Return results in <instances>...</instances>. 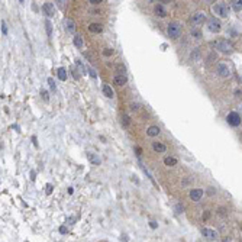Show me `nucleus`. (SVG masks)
Returning <instances> with one entry per match:
<instances>
[{
  "label": "nucleus",
  "mask_w": 242,
  "mask_h": 242,
  "mask_svg": "<svg viewBox=\"0 0 242 242\" xmlns=\"http://www.w3.org/2000/svg\"><path fill=\"white\" fill-rule=\"evenodd\" d=\"M167 34H168L170 38H173V39L180 38V35H181V25L178 22H170L167 25Z\"/></svg>",
  "instance_id": "f257e3e1"
},
{
  "label": "nucleus",
  "mask_w": 242,
  "mask_h": 242,
  "mask_svg": "<svg viewBox=\"0 0 242 242\" xmlns=\"http://www.w3.org/2000/svg\"><path fill=\"white\" fill-rule=\"evenodd\" d=\"M213 12L216 13V15H219L220 17H228L229 16V6L226 4V3H216L215 6H213Z\"/></svg>",
  "instance_id": "f03ea898"
},
{
  "label": "nucleus",
  "mask_w": 242,
  "mask_h": 242,
  "mask_svg": "<svg viewBox=\"0 0 242 242\" xmlns=\"http://www.w3.org/2000/svg\"><path fill=\"white\" fill-rule=\"evenodd\" d=\"M215 47H216V50H219V51H222V52H231L233 50L232 44H231L228 39H219V41L215 44Z\"/></svg>",
  "instance_id": "7ed1b4c3"
},
{
  "label": "nucleus",
  "mask_w": 242,
  "mask_h": 242,
  "mask_svg": "<svg viewBox=\"0 0 242 242\" xmlns=\"http://www.w3.org/2000/svg\"><path fill=\"white\" fill-rule=\"evenodd\" d=\"M208 29L210 31V32H213V34L219 32V31L222 29V23H220V20L216 19V17H210V19L208 20Z\"/></svg>",
  "instance_id": "20e7f679"
},
{
  "label": "nucleus",
  "mask_w": 242,
  "mask_h": 242,
  "mask_svg": "<svg viewBox=\"0 0 242 242\" xmlns=\"http://www.w3.org/2000/svg\"><path fill=\"white\" fill-rule=\"evenodd\" d=\"M190 20L194 26H199V25L205 23V20H206V13H203V12H196V13L191 15Z\"/></svg>",
  "instance_id": "39448f33"
},
{
  "label": "nucleus",
  "mask_w": 242,
  "mask_h": 242,
  "mask_svg": "<svg viewBox=\"0 0 242 242\" xmlns=\"http://www.w3.org/2000/svg\"><path fill=\"white\" fill-rule=\"evenodd\" d=\"M226 121H228L229 125H232V126H239V125H241V115H239L238 112H231V113L228 115Z\"/></svg>",
  "instance_id": "423d86ee"
},
{
  "label": "nucleus",
  "mask_w": 242,
  "mask_h": 242,
  "mask_svg": "<svg viewBox=\"0 0 242 242\" xmlns=\"http://www.w3.org/2000/svg\"><path fill=\"white\" fill-rule=\"evenodd\" d=\"M216 73L220 75V77H229L231 75V68L228 67V64L225 62H220V64H218V68H216Z\"/></svg>",
  "instance_id": "0eeeda50"
},
{
  "label": "nucleus",
  "mask_w": 242,
  "mask_h": 242,
  "mask_svg": "<svg viewBox=\"0 0 242 242\" xmlns=\"http://www.w3.org/2000/svg\"><path fill=\"white\" fill-rule=\"evenodd\" d=\"M202 233H203V236L208 239V241H216L218 239V232L216 231H213V229H209V228H203L202 229Z\"/></svg>",
  "instance_id": "6e6552de"
},
{
  "label": "nucleus",
  "mask_w": 242,
  "mask_h": 242,
  "mask_svg": "<svg viewBox=\"0 0 242 242\" xmlns=\"http://www.w3.org/2000/svg\"><path fill=\"white\" fill-rule=\"evenodd\" d=\"M42 10L45 12V15H47V16H50V17H52L54 15H55L54 4H52V3H50V1H47V3H44V4H42Z\"/></svg>",
  "instance_id": "1a4fd4ad"
},
{
  "label": "nucleus",
  "mask_w": 242,
  "mask_h": 242,
  "mask_svg": "<svg viewBox=\"0 0 242 242\" xmlns=\"http://www.w3.org/2000/svg\"><path fill=\"white\" fill-rule=\"evenodd\" d=\"M202 197H203V190L202 189H193L190 191V199L193 202H199V200H202Z\"/></svg>",
  "instance_id": "9d476101"
},
{
  "label": "nucleus",
  "mask_w": 242,
  "mask_h": 242,
  "mask_svg": "<svg viewBox=\"0 0 242 242\" xmlns=\"http://www.w3.org/2000/svg\"><path fill=\"white\" fill-rule=\"evenodd\" d=\"M88 31L93 34H102L103 32V26L100 23H90L88 25Z\"/></svg>",
  "instance_id": "9b49d317"
},
{
  "label": "nucleus",
  "mask_w": 242,
  "mask_h": 242,
  "mask_svg": "<svg viewBox=\"0 0 242 242\" xmlns=\"http://www.w3.org/2000/svg\"><path fill=\"white\" fill-rule=\"evenodd\" d=\"M64 26H65V29L68 31L70 34H74V32H75V23H74V20L65 19V20H64Z\"/></svg>",
  "instance_id": "f8f14e48"
},
{
  "label": "nucleus",
  "mask_w": 242,
  "mask_h": 242,
  "mask_svg": "<svg viewBox=\"0 0 242 242\" xmlns=\"http://www.w3.org/2000/svg\"><path fill=\"white\" fill-rule=\"evenodd\" d=\"M154 12H155L157 16H159V17H165V16H167V10H165V7H164L162 4H157L155 9H154Z\"/></svg>",
  "instance_id": "ddd939ff"
},
{
  "label": "nucleus",
  "mask_w": 242,
  "mask_h": 242,
  "mask_svg": "<svg viewBox=\"0 0 242 242\" xmlns=\"http://www.w3.org/2000/svg\"><path fill=\"white\" fill-rule=\"evenodd\" d=\"M113 83H115L116 86H125V84L128 83V77H126V75H116V77L113 78Z\"/></svg>",
  "instance_id": "4468645a"
},
{
  "label": "nucleus",
  "mask_w": 242,
  "mask_h": 242,
  "mask_svg": "<svg viewBox=\"0 0 242 242\" xmlns=\"http://www.w3.org/2000/svg\"><path fill=\"white\" fill-rule=\"evenodd\" d=\"M102 91H103V94L106 97H109V99H112L113 96H115V91L112 90V87L107 86V84H103L102 86Z\"/></svg>",
  "instance_id": "2eb2a0df"
},
{
  "label": "nucleus",
  "mask_w": 242,
  "mask_h": 242,
  "mask_svg": "<svg viewBox=\"0 0 242 242\" xmlns=\"http://www.w3.org/2000/svg\"><path fill=\"white\" fill-rule=\"evenodd\" d=\"M87 158H88V161H90L91 164H94V165H100V158L96 155V154H93V152H87Z\"/></svg>",
  "instance_id": "dca6fc26"
},
{
  "label": "nucleus",
  "mask_w": 242,
  "mask_h": 242,
  "mask_svg": "<svg viewBox=\"0 0 242 242\" xmlns=\"http://www.w3.org/2000/svg\"><path fill=\"white\" fill-rule=\"evenodd\" d=\"M200 57H202V52H200V48H194L193 51H191L190 54V58H191V61H200Z\"/></svg>",
  "instance_id": "f3484780"
},
{
  "label": "nucleus",
  "mask_w": 242,
  "mask_h": 242,
  "mask_svg": "<svg viewBox=\"0 0 242 242\" xmlns=\"http://www.w3.org/2000/svg\"><path fill=\"white\" fill-rule=\"evenodd\" d=\"M152 148H154L155 152H165L167 151V146L164 144H161V142H154L152 144Z\"/></svg>",
  "instance_id": "a211bd4d"
},
{
  "label": "nucleus",
  "mask_w": 242,
  "mask_h": 242,
  "mask_svg": "<svg viewBox=\"0 0 242 242\" xmlns=\"http://www.w3.org/2000/svg\"><path fill=\"white\" fill-rule=\"evenodd\" d=\"M159 132H161V131H159L158 126H149V128L146 129V135H148V136H157Z\"/></svg>",
  "instance_id": "6ab92c4d"
},
{
  "label": "nucleus",
  "mask_w": 242,
  "mask_h": 242,
  "mask_svg": "<svg viewBox=\"0 0 242 242\" xmlns=\"http://www.w3.org/2000/svg\"><path fill=\"white\" fill-rule=\"evenodd\" d=\"M73 42H74V45H75L77 48H83V45H84V42H83V38H81L80 35H74V38H73Z\"/></svg>",
  "instance_id": "aec40b11"
},
{
  "label": "nucleus",
  "mask_w": 242,
  "mask_h": 242,
  "mask_svg": "<svg viewBox=\"0 0 242 242\" xmlns=\"http://www.w3.org/2000/svg\"><path fill=\"white\" fill-rule=\"evenodd\" d=\"M57 74H58V78L61 80V81H65L67 80V70L64 68V67H61V68H58V71H57Z\"/></svg>",
  "instance_id": "412c9836"
},
{
  "label": "nucleus",
  "mask_w": 242,
  "mask_h": 242,
  "mask_svg": "<svg viewBox=\"0 0 242 242\" xmlns=\"http://www.w3.org/2000/svg\"><path fill=\"white\" fill-rule=\"evenodd\" d=\"M164 164L168 165V167H174V165H177V158H174V157H167V158L164 159Z\"/></svg>",
  "instance_id": "4be33fe9"
},
{
  "label": "nucleus",
  "mask_w": 242,
  "mask_h": 242,
  "mask_svg": "<svg viewBox=\"0 0 242 242\" xmlns=\"http://www.w3.org/2000/svg\"><path fill=\"white\" fill-rule=\"evenodd\" d=\"M116 73H119V75H125L126 67H125L123 64H118V65H116Z\"/></svg>",
  "instance_id": "5701e85b"
},
{
  "label": "nucleus",
  "mask_w": 242,
  "mask_h": 242,
  "mask_svg": "<svg viewBox=\"0 0 242 242\" xmlns=\"http://www.w3.org/2000/svg\"><path fill=\"white\" fill-rule=\"evenodd\" d=\"M45 29H47V34H48V38H51L52 36V25L50 20H47L45 22Z\"/></svg>",
  "instance_id": "b1692460"
},
{
  "label": "nucleus",
  "mask_w": 242,
  "mask_h": 242,
  "mask_svg": "<svg viewBox=\"0 0 242 242\" xmlns=\"http://www.w3.org/2000/svg\"><path fill=\"white\" fill-rule=\"evenodd\" d=\"M191 36L196 38V39H200V38H202V32H200L197 28H194V29H191Z\"/></svg>",
  "instance_id": "393cba45"
},
{
  "label": "nucleus",
  "mask_w": 242,
  "mask_h": 242,
  "mask_svg": "<svg viewBox=\"0 0 242 242\" xmlns=\"http://www.w3.org/2000/svg\"><path fill=\"white\" fill-rule=\"evenodd\" d=\"M232 6H233V10H235V12H238V13L242 10L241 1H232Z\"/></svg>",
  "instance_id": "a878e982"
},
{
  "label": "nucleus",
  "mask_w": 242,
  "mask_h": 242,
  "mask_svg": "<svg viewBox=\"0 0 242 242\" xmlns=\"http://www.w3.org/2000/svg\"><path fill=\"white\" fill-rule=\"evenodd\" d=\"M129 123H131V121H129V116L123 115V116H122V125H123V126H129Z\"/></svg>",
  "instance_id": "bb28decb"
},
{
  "label": "nucleus",
  "mask_w": 242,
  "mask_h": 242,
  "mask_svg": "<svg viewBox=\"0 0 242 242\" xmlns=\"http://www.w3.org/2000/svg\"><path fill=\"white\" fill-rule=\"evenodd\" d=\"M41 96H42L44 102H48V100H50V97H48V93H47L45 90H41Z\"/></svg>",
  "instance_id": "cd10ccee"
},
{
  "label": "nucleus",
  "mask_w": 242,
  "mask_h": 242,
  "mask_svg": "<svg viewBox=\"0 0 242 242\" xmlns=\"http://www.w3.org/2000/svg\"><path fill=\"white\" fill-rule=\"evenodd\" d=\"M87 73H88V74H90L93 78H96V77H97V74H96V70H94V68H90V67H88V68H87Z\"/></svg>",
  "instance_id": "c85d7f7f"
},
{
  "label": "nucleus",
  "mask_w": 242,
  "mask_h": 242,
  "mask_svg": "<svg viewBox=\"0 0 242 242\" xmlns=\"http://www.w3.org/2000/svg\"><path fill=\"white\" fill-rule=\"evenodd\" d=\"M48 84H50V87H51V90H55V88H57V86H55V81L52 80L51 77L48 78Z\"/></svg>",
  "instance_id": "c756f323"
},
{
  "label": "nucleus",
  "mask_w": 242,
  "mask_h": 242,
  "mask_svg": "<svg viewBox=\"0 0 242 242\" xmlns=\"http://www.w3.org/2000/svg\"><path fill=\"white\" fill-rule=\"evenodd\" d=\"M84 57H86L87 60H90V62H94V57L90 52H84Z\"/></svg>",
  "instance_id": "7c9ffc66"
},
{
  "label": "nucleus",
  "mask_w": 242,
  "mask_h": 242,
  "mask_svg": "<svg viewBox=\"0 0 242 242\" xmlns=\"http://www.w3.org/2000/svg\"><path fill=\"white\" fill-rule=\"evenodd\" d=\"M112 54H113V50H112V48H106L103 51V55H106V57H110Z\"/></svg>",
  "instance_id": "2f4dec72"
},
{
  "label": "nucleus",
  "mask_w": 242,
  "mask_h": 242,
  "mask_svg": "<svg viewBox=\"0 0 242 242\" xmlns=\"http://www.w3.org/2000/svg\"><path fill=\"white\" fill-rule=\"evenodd\" d=\"M1 32H3V35L7 34V26H6V22L4 20L1 22Z\"/></svg>",
  "instance_id": "473e14b6"
},
{
  "label": "nucleus",
  "mask_w": 242,
  "mask_h": 242,
  "mask_svg": "<svg viewBox=\"0 0 242 242\" xmlns=\"http://www.w3.org/2000/svg\"><path fill=\"white\" fill-rule=\"evenodd\" d=\"M131 110H132V112H138V110H139V104L138 103H132V104H131Z\"/></svg>",
  "instance_id": "72a5a7b5"
},
{
  "label": "nucleus",
  "mask_w": 242,
  "mask_h": 242,
  "mask_svg": "<svg viewBox=\"0 0 242 242\" xmlns=\"http://www.w3.org/2000/svg\"><path fill=\"white\" fill-rule=\"evenodd\" d=\"M209 61H213V60H218V55L215 54V52H212L210 55H209V58H208Z\"/></svg>",
  "instance_id": "f704fd0d"
},
{
  "label": "nucleus",
  "mask_w": 242,
  "mask_h": 242,
  "mask_svg": "<svg viewBox=\"0 0 242 242\" xmlns=\"http://www.w3.org/2000/svg\"><path fill=\"white\" fill-rule=\"evenodd\" d=\"M73 75H74V78H75V80H78V78H80V74H78V71H77L75 68H73Z\"/></svg>",
  "instance_id": "c9c22d12"
},
{
  "label": "nucleus",
  "mask_w": 242,
  "mask_h": 242,
  "mask_svg": "<svg viewBox=\"0 0 242 242\" xmlns=\"http://www.w3.org/2000/svg\"><path fill=\"white\" fill-rule=\"evenodd\" d=\"M175 212L177 213H183V206L181 205H175Z\"/></svg>",
  "instance_id": "e433bc0d"
},
{
  "label": "nucleus",
  "mask_w": 242,
  "mask_h": 242,
  "mask_svg": "<svg viewBox=\"0 0 242 242\" xmlns=\"http://www.w3.org/2000/svg\"><path fill=\"white\" fill-rule=\"evenodd\" d=\"M88 3H91V4H100V3H103V0H88Z\"/></svg>",
  "instance_id": "4c0bfd02"
},
{
  "label": "nucleus",
  "mask_w": 242,
  "mask_h": 242,
  "mask_svg": "<svg viewBox=\"0 0 242 242\" xmlns=\"http://www.w3.org/2000/svg\"><path fill=\"white\" fill-rule=\"evenodd\" d=\"M60 232H61V233H67V228H65V226H61V228H60Z\"/></svg>",
  "instance_id": "58836bf2"
},
{
  "label": "nucleus",
  "mask_w": 242,
  "mask_h": 242,
  "mask_svg": "<svg viewBox=\"0 0 242 242\" xmlns=\"http://www.w3.org/2000/svg\"><path fill=\"white\" fill-rule=\"evenodd\" d=\"M64 3H65V1H61V0H58V1H57V4H58V6H60L61 9L64 7Z\"/></svg>",
  "instance_id": "ea45409f"
},
{
  "label": "nucleus",
  "mask_w": 242,
  "mask_h": 242,
  "mask_svg": "<svg viewBox=\"0 0 242 242\" xmlns=\"http://www.w3.org/2000/svg\"><path fill=\"white\" fill-rule=\"evenodd\" d=\"M51 189H52V186L51 184H48V186H47V193H48V194L51 193Z\"/></svg>",
  "instance_id": "a19ab883"
},
{
  "label": "nucleus",
  "mask_w": 242,
  "mask_h": 242,
  "mask_svg": "<svg viewBox=\"0 0 242 242\" xmlns=\"http://www.w3.org/2000/svg\"><path fill=\"white\" fill-rule=\"evenodd\" d=\"M135 151H136V152H138V154H136V155H138V157H141V152H142V151H141V148H138V146H136V148H135Z\"/></svg>",
  "instance_id": "79ce46f5"
},
{
  "label": "nucleus",
  "mask_w": 242,
  "mask_h": 242,
  "mask_svg": "<svg viewBox=\"0 0 242 242\" xmlns=\"http://www.w3.org/2000/svg\"><path fill=\"white\" fill-rule=\"evenodd\" d=\"M149 226H151L152 229H155V228H157V222H151V223H149Z\"/></svg>",
  "instance_id": "37998d69"
},
{
  "label": "nucleus",
  "mask_w": 242,
  "mask_h": 242,
  "mask_svg": "<svg viewBox=\"0 0 242 242\" xmlns=\"http://www.w3.org/2000/svg\"><path fill=\"white\" fill-rule=\"evenodd\" d=\"M67 220H68V222H70V225H73V222H74V218H68Z\"/></svg>",
  "instance_id": "c03bdc74"
},
{
  "label": "nucleus",
  "mask_w": 242,
  "mask_h": 242,
  "mask_svg": "<svg viewBox=\"0 0 242 242\" xmlns=\"http://www.w3.org/2000/svg\"><path fill=\"white\" fill-rule=\"evenodd\" d=\"M215 190H213V187H209V194H213Z\"/></svg>",
  "instance_id": "a18cd8bd"
},
{
  "label": "nucleus",
  "mask_w": 242,
  "mask_h": 242,
  "mask_svg": "<svg viewBox=\"0 0 242 242\" xmlns=\"http://www.w3.org/2000/svg\"><path fill=\"white\" fill-rule=\"evenodd\" d=\"M235 94H236V96L239 97V96H241V90H236V91H235Z\"/></svg>",
  "instance_id": "49530a36"
}]
</instances>
